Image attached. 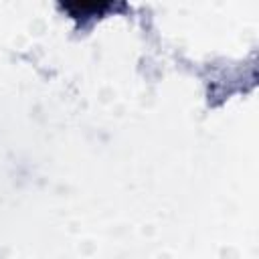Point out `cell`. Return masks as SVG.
<instances>
[{"mask_svg":"<svg viewBox=\"0 0 259 259\" xmlns=\"http://www.w3.org/2000/svg\"><path fill=\"white\" fill-rule=\"evenodd\" d=\"M69 10H75V8H79L81 10V16H87L91 10H101V8H105L107 4L105 2H77V4H65Z\"/></svg>","mask_w":259,"mask_h":259,"instance_id":"obj_1","label":"cell"}]
</instances>
